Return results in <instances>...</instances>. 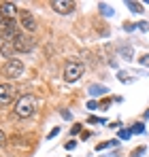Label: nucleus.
I'll return each instance as SVG.
<instances>
[{"mask_svg":"<svg viewBox=\"0 0 149 157\" xmlns=\"http://www.w3.org/2000/svg\"><path fill=\"white\" fill-rule=\"evenodd\" d=\"M34 110H36V102H34V96H30V94L22 96V98L15 102V117H19V119L32 117Z\"/></svg>","mask_w":149,"mask_h":157,"instance_id":"1","label":"nucleus"},{"mask_svg":"<svg viewBox=\"0 0 149 157\" xmlns=\"http://www.w3.org/2000/svg\"><path fill=\"white\" fill-rule=\"evenodd\" d=\"M83 72H85V66L81 62H68L66 68H64V81L66 83H74V81H79L83 77Z\"/></svg>","mask_w":149,"mask_h":157,"instance_id":"2","label":"nucleus"},{"mask_svg":"<svg viewBox=\"0 0 149 157\" xmlns=\"http://www.w3.org/2000/svg\"><path fill=\"white\" fill-rule=\"evenodd\" d=\"M2 72L6 78H19L24 72V62L22 59H9L4 66H2Z\"/></svg>","mask_w":149,"mask_h":157,"instance_id":"3","label":"nucleus"},{"mask_svg":"<svg viewBox=\"0 0 149 157\" xmlns=\"http://www.w3.org/2000/svg\"><path fill=\"white\" fill-rule=\"evenodd\" d=\"M11 45H13V49L17 53H30L34 49V40H32L30 36H24V34L15 36V38L11 40Z\"/></svg>","mask_w":149,"mask_h":157,"instance_id":"4","label":"nucleus"},{"mask_svg":"<svg viewBox=\"0 0 149 157\" xmlns=\"http://www.w3.org/2000/svg\"><path fill=\"white\" fill-rule=\"evenodd\" d=\"M19 26H24L26 32H36V19L30 11H19Z\"/></svg>","mask_w":149,"mask_h":157,"instance_id":"5","label":"nucleus"},{"mask_svg":"<svg viewBox=\"0 0 149 157\" xmlns=\"http://www.w3.org/2000/svg\"><path fill=\"white\" fill-rule=\"evenodd\" d=\"M13 98H15V87H13L11 83H2V85H0V106L11 104Z\"/></svg>","mask_w":149,"mask_h":157,"instance_id":"6","label":"nucleus"},{"mask_svg":"<svg viewBox=\"0 0 149 157\" xmlns=\"http://www.w3.org/2000/svg\"><path fill=\"white\" fill-rule=\"evenodd\" d=\"M51 9L55 13H60V15H68V13L74 11V2H70V0H53L51 2Z\"/></svg>","mask_w":149,"mask_h":157,"instance_id":"7","label":"nucleus"},{"mask_svg":"<svg viewBox=\"0 0 149 157\" xmlns=\"http://www.w3.org/2000/svg\"><path fill=\"white\" fill-rule=\"evenodd\" d=\"M0 15H2L4 19H15V17L19 15V9H17V4H13V2H2V4H0Z\"/></svg>","mask_w":149,"mask_h":157,"instance_id":"8","label":"nucleus"},{"mask_svg":"<svg viewBox=\"0 0 149 157\" xmlns=\"http://www.w3.org/2000/svg\"><path fill=\"white\" fill-rule=\"evenodd\" d=\"M92 96H102V94H109V89L104 87V85H90V89H87Z\"/></svg>","mask_w":149,"mask_h":157,"instance_id":"9","label":"nucleus"},{"mask_svg":"<svg viewBox=\"0 0 149 157\" xmlns=\"http://www.w3.org/2000/svg\"><path fill=\"white\" fill-rule=\"evenodd\" d=\"M119 53H122V57L128 59V62H130V59H134V49H132L130 45H124V47L119 49Z\"/></svg>","mask_w":149,"mask_h":157,"instance_id":"10","label":"nucleus"},{"mask_svg":"<svg viewBox=\"0 0 149 157\" xmlns=\"http://www.w3.org/2000/svg\"><path fill=\"white\" fill-rule=\"evenodd\" d=\"M126 6H128L132 13H143V11H145L141 2H132V0H128V2H126Z\"/></svg>","mask_w":149,"mask_h":157,"instance_id":"11","label":"nucleus"},{"mask_svg":"<svg viewBox=\"0 0 149 157\" xmlns=\"http://www.w3.org/2000/svg\"><path fill=\"white\" fill-rule=\"evenodd\" d=\"M98 9H100V13H102V15H107V17H111V15H113V9H111L109 4H104V2H100Z\"/></svg>","mask_w":149,"mask_h":157,"instance_id":"12","label":"nucleus"},{"mask_svg":"<svg viewBox=\"0 0 149 157\" xmlns=\"http://www.w3.org/2000/svg\"><path fill=\"white\" fill-rule=\"evenodd\" d=\"M130 132H132V134H145V123H134Z\"/></svg>","mask_w":149,"mask_h":157,"instance_id":"13","label":"nucleus"},{"mask_svg":"<svg viewBox=\"0 0 149 157\" xmlns=\"http://www.w3.org/2000/svg\"><path fill=\"white\" fill-rule=\"evenodd\" d=\"M60 115H62V119H66V121H70V119H73V115H70L66 108H62V110H60Z\"/></svg>","mask_w":149,"mask_h":157,"instance_id":"14","label":"nucleus"},{"mask_svg":"<svg viewBox=\"0 0 149 157\" xmlns=\"http://www.w3.org/2000/svg\"><path fill=\"white\" fill-rule=\"evenodd\" d=\"M130 136H132V132H128V130H119V138H122V140H128Z\"/></svg>","mask_w":149,"mask_h":157,"instance_id":"15","label":"nucleus"},{"mask_svg":"<svg viewBox=\"0 0 149 157\" xmlns=\"http://www.w3.org/2000/svg\"><path fill=\"white\" fill-rule=\"evenodd\" d=\"M136 26H139V30H141V32H147V30H149V24H147V21H139Z\"/></svg>","mask_w":149,"mask_h":157,"instance_id":"16","label":"nucleus"},{"mask_svg":"<svg viewBox=\"0 0 149 157\" xmlns=\"http://www.w3.org/2000/svg\"><path fill=\"white\" fill-rule=\"evenodd\" d=\"M87 121H90L92 125H96V123H104V119H100V117H90Z\"/></svg>","mask_w":149,"mask_h":157,"instance_id":"17","label":"nucleus"},{"mask_svg":"<svg viewBox=\"0 0 149 157\" xmlns=\"http://www.w3.org/2000/svg\"><path fill=\"white\" fill-rule=\"evenodd\" d=\"M98 102H96V100H90V102H87V110H94V108H98Z\"/></svg>","mask_w":149,"mask_h":157,"instance_id":"18","label":"nucleus"},{"mask_svg":"<svg viewBox=\"0 0 149 157\" xmlns=\"http://www.w3.org/2000/svg\"><path fill=\"white\" fill-rule=\"evenodd\" d=\"M81 128H83L81 123H74L73 128H70V134H79V132H81Z\"/></svg>","mask_w":149,"mask_h":157,"instance_id":"19","label":"nucleus"},{"mask_svg":"<svg viewBox=\"0 0 149 157\" xmlns=\"http://www.w3.org/2000/svg\"><path fill=\"white\" fill-rule=\"evenodd\" d=\"M117 78H119V81H124V83H128V81H130L128 72H119V75H117Z\"/></svg>","mask_w":149,"mask_h":157,"instance_id":"20","label":"nucleus"},{"mask_svg":"<svg viewBox=\"0 0 149 157\" xmlns=\"http://www.w3.org/2000/svg\"><path fill=\"white\" fill-rule=\"evenodd\" d=\"M64 147H66V149H68V151H73L74 147H77V140H68V142H66V144H64Z\"/></svg>","mask_w":149,"mask_h":157,"instance_id":"21","label":"nucleus"},{"mask_svg":"<svg viewBox=\"0 0 149 157\" xmlns=\"http://www.w3.org/2000/svg\"><path fill=\"white\" fill-rule=\"evenodd\" d=\"M143 153H145V149L141 147V149H136V151H132V155H130V157H141Z\"/></svg>","mask_w":149,"mask_h":157,"instance_id":"22","label":"nucleus"},{"mask_svg":"<svg viewBox=\"0 0 149 157\" xmlns=\"http://www.w3.org/2000/svg\"><path fill=\"white\" fill-rule=\"evenodd\" d=\"M58 134H60V128H53V130H51L49 134H47V138H55Z\"/></svg>","mask_w":149,"mask_h":157,"instance_id":"23","label":"nucleus"},{"mask_svg":"<svg viewBox=\"0 0 149 157\" xmlns=\"http://www.w3.org/2000/svg\"><path fill=\"white\" fill-rule=\"evenodd\" d=\"M134 28H136V24H124V30H126V32H132Z\"/></svg>","mask_w":149,"mask_h":157,"instance_id":"24","label":"nucleus"},{"mask_svg":"<svg viewBox=\"0 0 149 157\" xmlns=\"http://www.w3.org/2000/svg\"><path fill=\"white\" fill-rule=\"evenodd\" d=\"M4 142H6V136H4L2 130H0V147H4Z\"/></svg>","mask_w":149,"mask_h":157,"instance_id":"25","label":"nucleus"},{"mask_svg":"<svg viewBox=\"0 0 149 157\" xmlns=\"http://www.w3.org/2000/svg\"><path fill=\"white\" fill-rule=\"evenodd\" d=\"M100 106H102V108H109V106H111V100H102Z\"/></svg>","mask_w":149,"mask_h":157,"instance_id":"26","label":"nucleus"},{"mask_svg":"<svg viewBox=\"0 0 149 157\" xmlns=\"http://www.w3.org/2000/svg\"><path fill=\"white\" fill-rule=\"evenodd\" d=\"M139 62H141V64H149V55H143V57H141Z\"/></svg>","mask_w":149,"mask_h":157,"instance_id":"27","label":"nucleus"},{"mask_svg":"<svg viewBox=\"0 0 149 157\" xmlns=\"http://www.w3.org/2000/svg\"><path fill=\"white\" fill-rule=\"evenodd\" d=\"M4 21H6V19H4V17H2V15H0V30H2V28H4Z\"/></svg>","mask_w":149,"mask_h":157,"instance_id":"28","label":"nucleus"}]
</instances>
